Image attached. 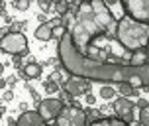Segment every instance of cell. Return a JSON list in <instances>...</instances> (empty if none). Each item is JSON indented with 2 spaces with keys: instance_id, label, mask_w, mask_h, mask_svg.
Here are the masks:
<instances>
[{
  "instance_id": "cell-13",
  "label": "cell",
  "mask_w": 149,
  "mask_h": 126,
  "mask_svg": "<svg viewBox=\"0 0 149 126\" xmlns=\"http://www.w3.org/2000/svg\"><path fill=\"white\" fill-rule=\"evenodd\" d=\"M36 37L41 39V42H49V39L53 37V26L51 24H41V26H37Z\"/></svg>"
},
{
  "instance_id": "cell-2",
  "label": "cell",
  "mask_w": 149,
  "mask_h": 126,
  "mask_svg": "<svg viewBox=\"0 0 149 126\" xmlns=\"http://www.w3.org/2000/svg\"><path fill=\"white\" fill-rule=\"evenodd\" d=\"M67 32L82 55L106 61V55L98 47V39H114L118 22L114 20V14L104 0H82L77 16L67 18Z\"/></svg>"
},
{
  "instance_id": "cell-3",
  "label": "cell",
  "mask_w": 149,
  "mask_h": 126,
  "mask_svg": "<svg viewBox=\"0 0 149 126\" xmlns=\"http://www.w3.org/2000/svg\"><path fill=\"white\" fill-rule=\"evenodd\" d=\"M116 39H118L122 47L127 51H135L147 47L149 44V24H141L134 20L132 16H122L118 20V32H116Z\"/></svg>"
},
{
  "instance_id": "cell-12",
  "label": "cell",
  "mask_w": 149,
  "mask_h": 126,
  "mask_svg": "<svg viewBox=\"0 0 149 126\" xmlns=\"http://www.w3.org/2000/svg\"><path fill=\"white\" fill-rule=\"evenodd\" d=\"M88 126H130V122L122 118H96L88 122Z\"/></svg>"
},
{
  "instance_id": "cell-21",
  "label": "cell",
  "mask_w": 149,
  "mask_h": 126,
  "mask_svg": "<svg viewBox=\"0 0 149 126\" xmlns=\"http://www.w3.org/2000/svg\"><path fill=\"white\" fill-rule=\"evenodd\" d=\"M145 106H149L147 101H137V108H145Z\"/></svg>"
},
{
  "instance_id": "cell-17",
  "label": "cell",
  "mask_w": 149,
  "mask_h": 126,
  "mask_svg": "<svg viewBox=\"0 0 149 126\" xmlns=\"http://www.w3.org/2000/svg\"><path fill=\"white\" fill-rule=\"evenodd\" d=\"M114 95H116V91L112 89V87H102V89H100V96L106 99V101H108V99H114Z\"/></svg>"
},
{
  "instance_id": "cell-1",
  "label": "cell",
  "mask_w": 149,
  "mask_h": 126,
  "mask_svg": "<svg viewBox=\"0 0 149 126\" xmlns=\"http://www.w3.org/2000/svg\"><path fill=\"white\" fill-rule=\"evenodd\" d=\"M57 53L63 67L71 75H79L98 83H130L134 87L149 85V65L135 67L130 63H108L100 59H90L77 49L69 32L59 42Z\"/></svg>"
},
{
  "instance_id": "cell-10",
  "label": "cell",
  "mask_w": 149,
  "mask_h": 126,
  "mask_svg": "<svg viewBox=\"0 0 149 126\" xmlns=\"http://www.w3.org/2000/svg\"><path fill=\"white\" fill-rule=\"evenodd\" d=\"M18 126H49L47 120L36 111H28V112H22L20 118H18Z\"/></svg>"
},
{
  "instance_id": "cell-14",
  "label": "cell",
  "mask_w": 149,
  "mask_h": 126,
  "mask_svg": "<svg viewBox=\"0 0 149 126\" xmlns=\"http://www.w3.org/2000/svg\"><path fill=\"white\" fill-rule=\"evenodd\" d=\"M24 75L28 77V79H36L41 75V65L39 63H28V65L24 67Z\"/></svg>"
},
{
  "instance_id": "cell-7",
  "label": "cell",
  "mask_w": 149,
  "mask_h": 126,
  "mask_svg": "<svg viewBox=\"0 0 149 126\" xmlns=\"http://www.w3.org/2000/svg\"><path fill=\"white\" fill-rule=\"evenodd\" d=\"M61 111H63V103H61L59 99H45V101H41V103L37 104V112H39L47 122H49V120H57Z\"/></svg>"
},
{
  "instance_id": "cell-16",
  "label": "cell",
  "mask_w": 149,
  "mask_h": 126,
  "mask_svg": "<svg viewBox=\"0 0 149 126\" xmlns=\"http://www.w3.org/2000/svg\"><path fill=\"white\" fill-rule=\"evenodd\" d=\"M139 122H141V126H149V106L139 111Z\"/></svg>"
},
{
  "instance_id": "cell-8",
  "label": "cell",
  "mask_w": 149,
  "mask_h": 126,
  "mask_svg": "<svg viewBox=\"0 0 149 126\" xmlns=\"http://www.w3.org/2000/svg\"><path fill=\"white\" fill-rule=\"evenodd\" d=\"M137 108L127 96H120V99H116L114 101V111H116V114H118V118L126 120V122H134L135 114L134 111Z\"/></svg>"
},
{
  "instance_id": "cell-11",
  "label": "cell",
  "mask_w": 149,
  "mask_h": 126,
  "mask_svg": "<svg viewBox=\"0 0 149 126\" xmlns=\"http://www.w3.org/2000/svg\"><path fill=\"white\" fill-rule=\"evenodd\" d=\"M147 61H149V49L147 47L135 49V51H132V55H130V65L141 67V65H147Z\"/></svg>"
},
{
  "instance_id": "cell-20",
  "label": "cell",
  "mask_w": 149,
  "mask_h": 126,
  "mask_svg": "<svg viewBox=\"0 0 149 126\" xmlns=\"http://www.w3.org/2000/svg\"><path fill=\"white\" fill-rule=\"evenodd\" d=\"M39 6L43 8V10H47L49 8V0H39Z\"/></svg>"
},
{
  "instance_id": "cell-6",
  "label": "cell",
  "mask_w": 149,
  "mask_h": 126,
  "mask_svg": "<svg viewBox=\"0 0 149 126\" xmlns=\"http://www.w3.org/2000/svg\"><path fill=\"white\" fill-rule=\"evenodd\" d=\"M124 12L141 24H149V0H122Z\"/></svg>"
},
{
  "instance_id": "cell-22",
  "label": "cell",
  "mask_w": 149,
  "mask_h": 126,
  "mask_svg": "<svg viewBox=\"0 0 149 126\" xmlns=\"http://www.w3.org/2000/svg\"><path fill=\"white\" fill-rule=\"evenodd\" d=\"M106 4H108V6H114V4H116V2H118V0H104Z\"/></svg>"
},
{
  "instance_id": "cell-5",
  "label": "cell",
  "mask_w": 149,
  "mask_h": 126,
  "mask_svg": "<svg viewBox=\"0 0 149 126\" xmlns=\"http://www.w3.org/2000/svg\"><path fill=\"white\" fill-rule=\"evenodd\" d=\"M57 126H88L86 112L81 106H63L57 116Z\"/></svg>"
},
{
  "instance_id": "cell-4",
  "label": "cell",
  "mask_w": 149,
  "mask_h": 126,
  "mask_svg": "<svg viewBox=\"0 0 149 126\" xmlns=\"http://www.w3.org/2000/svg\"><path fill=\"white\" fill-rule=\"evenodd\" d=\"M0 47H2L4 53L22 55L24 51H28V39H26V36L20 34V32H10V34H4V36H2Z\"/></svg>"
},
{
  "instance_id": "cell-15",
  "label": "cell",
  "mask_w": 149,
  "mask_h": 126,
  "mask_svg": "<svg viewBox=\"0 0 149 126\" xmlns=\"http://www.w3.org/2000/svg\"><path fill=\"white\" fill-rule=\"evenodd\" d=\"M120 95H124V96L134 95V85H130V83H120Z\"/></svg>"
},
{
  "instance_id": "cell-25",
  "label": "cell",
  "mask_w": 149,
  "mask_h": 126,
  "mask_svg": "<svg viewBox=\"0 0 149 126\" xmlns=\"http://www.w3.org/2000/svg\"><path fill=\"white\" fill-rule=\"evenodd\" d=\"M147 65H149V61H147Z\"/></svg>"
},
{
  "instance_id": "cell-9",
  "label": "cell",
  "mask_w": 149,
  "mask_h": 126,
  "mask_svg": "<svg viewBox=\"0 0 149 126\" xmlns=\"http://www.w3.org/2000/svg\"><path fill=\"white\" fill-rule=\"evenodd\" d=\"M65 91H67V95L71 96H79V95H84L86 91H88L90 83L88 79H84V77H79V75H73L71 79H67L65 81Z\"/></svg>"
},
{
  "instance_id": "cell-19",
  "label": "cell",
  "mask_w": 149,
  "mask_h": 126,
  "mask_svg": "<svg viewBox=\"0 0 149 126\" xmlns=\"http://www.w3.org/2000/svg\"><path fill=\"white\" fill-rule=\"evenodd\" d=\"M67 10H69L67 0H57V12H59L61 16H65V14H67Z\"/></svg>"
},
{
  "instance_id": "cell-23",
  "label": "cell",
  "mask_w": 149,
  "mask_h": 126,
  "mask_svg": "<svg viewBox=\"0 0 149 126\" xmlns=\"http://www.w3.org/2000/svg\"><path fill=\"white\" fill-rule=\"evenodd\" d=\"M86 101H88V104H92V103H94V96L88 95V96H86Z\"/></svg>"
},
{
  "instance_id": "cell-24",
  "label": "cell",
  "mask_w": 149,
  "mask_h": 126,
  "mask_svg": "<svg viewBox=\"0 0 149 126\" xmlns=\"http://www.w3.org/2000/svg\"><path fill=\"white\" fill-rule=\"evenodd\" d=\"M147 49H149V44H147Z\"/></svg>"
},
{
  "instance_id": "cell-18",
  "label": "cell",
  "mask_w": 149,
  "mask_h": 126,
  "mask_svg": "<svg viewBox=\"0 0 149 126\" xmlns=\"http://www.w3.org/2000/svg\"><path fill=\"white\" fill-rule=\"evenodd\" d=\"M14 8H16V10H20V12H24V10H28V8H30V0H16Z\"/></svg>"
}]
</instances>
